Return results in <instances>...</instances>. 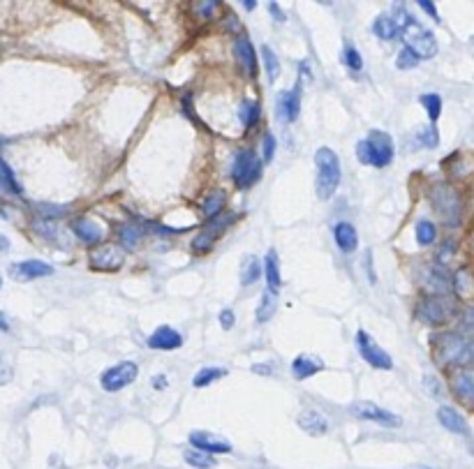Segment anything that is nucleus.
I'll list each match as a JSON object with an SVG mask.
<instances>
[{
  "mask_svg": "<svg viewBox=\"0 0 474 469\" xmlns=\"http://www.w3.org/2000/svg\"><path fill=\"white\" fill-rule=\"evenodd\" d=\"M342 178L340 171V160L331 148H319L315 153V190L322 201H328L335 194Z\"/></svg>",
  "mask_w": 474,
  "mask_h": 469,
  "instance_id": "nucleus-1",
  "label": "nucleus"
},
{
  "mask_svg": "<svg viewBox=\"0 0 474 469\" xmlns=\"http://www.w3.org/2000/svg\"><path fill=\"white\" fill-rule=\"evenodd\" d=\"M437 361L444 366H474V338L465 333H442L437 338Z\"/></svg>",
  "mask_w": 474,
  "mask_h": 469,
  "instance_id": "nucleus-2",
  "label": "nucleus"
},
{
  "mask_svg": "<svg viewBox=\"0 0 474 469\" xmlns=\"http://www.w3.org/2000/svg\"><path fill=\"white\" fill-rule=\"evenodd\" d=\"M357 157L364 164H373L377 169H384L393 160V141L386 132H371L366 139L357 143Z\"/></svg>",
  "mask_w": 474,
  "mask_h": 469,
  "instance_id": "nucleus-3",
  "label": "nucleus"
},
{
  "mask_svg": "<svg viewBox=\"0 0 474 469\" xmlns=\"http://www.w3.org/2000/svg\"><path fill=\"white\" fill-rule=\"evenodd\" d=\"M431 203L435 213L442 217L444 224L456 227L463 220V199H460L458 190L449 183H437L431 190Z\"/></svg>",
  "mask_w": 474,
  "mask_h": 469,
  "instance_id": "nucleus-4",
  "label": "nucleus"
},
{
  "mask_svg": "<svg viewBox=\"0 0 474 469\" xmlns=\"http://www.w3.org/2000/svg\"><path fill=\"white\" fill-rule=\"evenodd\" d=\"M456 315H458V306L449 296H426L419 303V317L426 323H431V326H442V323L453 319Z\"/></svg>",
  "mask_w": 474,
  "mask_h": 469,
  "instance_id": "nucleus-5",
  "label": "nucleus"
},
{
  "mask_svg": "<svg viewBox=\"0 0 474 469\" xmlns=\"http://www.w3.org/2000/svg\"><path fill=\"white\" fill-rule=\"evenodd\" d=\"M403 39H405V46L419 58V61H426V58H433L437 54L435 35H433L428 28H421L417 21H414L407 30H403Z\"/></svg>",
  "mask_w": 474,
  "mask_h": 469,
  "instance_id": "nucleus-6",
  "label": "nucleus"
},
{
  "mask_svg": "<svg viewBox=\"0 0 474 469\" xmlns=\"http://www.w3.org/2000/svg\"><path fill=\"white\" fill-rule=\"evenodd\" d=\"M137 375H139V366H137L135 361H123V363L111 366L109 370H104L100 377V384L104 391L116 393V391H121V388L132 384L137 379Z\"/></svg>",
  "mask_w": 474,
  "mask_h": 469,
  "instance_id": "nucleus-7",
  "label": "nucleus"
},
{
  "mask_svg": "<svg viewBox=\"0 0 474 469\" xmlns=\"http://www.w3.org/2000/svg\"><path fill=\"white\" fill-rule=\"evenodd\" d=\"M261 176V162L255 155V150H241L232 164V178L239 188H250Z\"/></svg>",
  "mask_w": 474,
  "mask_h": 469,
  "instance_id": "nucleus-8",
  "label": "nucleus"
},
{
  "mask_svg": "<svg viewBox=\"0 0 474 469\" xmlns=\"http://www.w3.org/2000/svg\"><path fill=\"white\" fill-rule=\"evenodd\" d=\"M357 349H359L361 359H364L368 366H373L377 370H391L393 368L391 356L371 338V333H366V331L357 333Z\"/></svg>",
  "mask_w": 474,
  "mask_h": 469,
  "instance_id": "nucleus-9",
  "label": "nucleus"
},
{
  "mask_svg": "<svg viewBox=\"0 0 474 469\" xmlns=\"http://www.w3.org/2000/svg\"><path fill=\"white\" fill-rule=\"evenodd\" d=\"M350 409H352V414L361 421H373V423L384 426V428H398L400 426V419L396 414L377 407L375 402H354Z\"/></svg>",
  "mask_w": 474,
  "mask_h": 469,
  "instance_id": "nucleus-10",
  "label": "nucleus"
},
{
  "mask_svg": "<svg viewBox=\"0 0 474 469\" xmlns=\"http://www.w3.org/2000/svg\"><path fill=\"white\" fill-rule=\"evenodd\" d=\"M51 273H54V266L47 261H39V259L17 261L10 266V275L14 277L17 282H32V280H39V277H47Z\"/></svg>",
  "mask_w": 474,
  "mask_h": 469,
  "instance_id": "nucleus-11",
  "label": "nucleus"
},
{
  "mask_svg": "<svg viewBox=\"0 0 474 469\" xmlns=\"http://www.w3.org/2000/svg\"><path fill=\"white\" fill-rule=\"evenodd\" d=\"M125 261V255H121V250L116 246H102L90 252V268L93 270H118L123 266Z\"/></svg>",
  "mask_w": 474,
  "mask_h": 469,
  "instance_id": "nucleus-12",
  "label": "nucleus"
},
{
  "mask_svg": "<svg viewBox=\"0 0 474 469\" xmlns=\"http://www.w3.org/2000/svg\"><path fill=\"white\" fill-rule=\"evenodd\" d=\"M275 107H278V116L285 123L296 121V118H299V111H301V83H296L294 90H282V92H278Z\"/></svg>",
  "mask_w": 474,
  "mask_h": 469,
  "instance_id": "nucleus-13",
  "label": "nucleus"
},
{
  "mask_svg": "<svg viewBox=\"0 0 474 469\" xmlns=\"http://www.w3.org/2000/svg\"><path fill=\"white\" fill-rule=\"evenodd\" d=\"M234 58L236 63L241 65V70L246 72L248 77H255L257 74V51L253 42H250L248 35H239L234 42Z\"/></svg>",
  "mask_w": 474,
  "mask_h": 469,
  "instance_id": "nucleus-14",
  "label": "nucleus"
},
{
  "mask_svg": "<svg viewBox=\"0 0 474 469\" xmlns=\"http://www.w3.org/2000/svg\"><path fill=\"white\" fill-rule=\"evenodd\" d=\"M190 444L195 446V451H201V453H208V455L232 451V446H229L225 439L215 437V435H210L206 430H195L192 435H190Z\"/></svg>",
  "mask_w": 474,
  "mask_h": 469,
  "instance_id": "nucleus-15",
  "label": "nucleus"
},
{
  "mask_svg": "<svg viewBox=\"0 0 474 469\" xmlns=\"http://www.w3.org/2000/svg\"><path fill=\"white\" fill-rule=\"evenodd\" d=\"M296 421H299L301 430H306L308 435H313V437H322V435L328 432L326 416L322 412H317V409H304Z\"/></svg>",
  "mask_w": 474,
  "mask_h": 469,
  "instance_id": "nucleus-16",
  "label": "nucleus"
},
{
  "mask_svg": "<svg viewBox=\"0 0 474 469\" xmlns=\"http://www.w3.org/2000/svg\"><path fill=\"white\" fill-rule=\"evenodd\" d=\"M183 345V338L179 331H174L171 326H160L155 328V333L148 338L150 349H162V352H171V349H179Z\"/></svg>",
  "mask_w": 474,
  "mask_h": 469,
  "instance_id": "nucleus-17",
  "label": "nucleus"
},
{
  "mask_svg": "<svg viewBox=\"0 0 474 469\" xmlns=\"http://www.w3.org/2000/svg\"><path fill=\"white\" fill-rule=\"evenodd\" d=\"M72 231H75V236H79V241L88 243V246H95V243L104 239L102 227L97 222L88 220V217H79V220L72 222Z\"/></svg>",
  "mask_w": 474,
  "mask_h": 469,
  "instance_id": "nucleus-18",
  "label": "nucleus"
},
{
  "mask_svg": "<svg viewBox=\"0 0 474 469\" xmlns=\"http://www.w3.org/2000/svg\"><path fill=\"white\" fill-rule=\"evenodd\" d=\"M426 287H428V292H431V296H446V294L451 292L453 280H451V275L446 273L444 268L433 266L431 270H428Z\"/></svg>",
  "mask_w": 474,
  "mask_h": 469,
  "instance_id": "nucleus-19",
  "label": "nucleus"
},
{
  "mask_svg": "<svg viewBox=\"0 0 474 469\" xmlns=\"http://www.w3.org/2000/svg\"><path fill=\"white\" fill-rule=\"evenodd\" d=\"M333 239L342 252H354L359 248V234L350 222H338L333 227Z\"/></svg>",
  "mask_w": 474,
  "mask_h": 469,
  "instance_id": "nucleus-20",
  "label": "nucleus"
},
{
  "mask_svg": "<svg viewBox=\"0 0 474 469\" xmlns=\"http://www.w3.org/2000/svg\"><path fill=\"white\" fill-rule=\"evenodd\" d=\"M322 368H324L322 359H317V356H310V354H301V356H296V359L292 361V372H294L296 379L313 377V375H317Z\"/></svg>",
  "mask_w": 474,
  "mask_h": 469,
  "instance_id": "nucleus-21",
  "label": "nucleus"
},
{
  "mask_svg": "<svg viewBox=\"0 0 474 469\" xmlns=\"http://www.w3.org/2000/svg\"><path fill=\"white\" fill-rule=\"evenodd\" d=\"M437 419L449 432L456 435H467V421L463 419V414H458L453 407H440L437 409Z\"/></svg>",
  "mask_w": 474,
  "mask_h": 469,
  "instance_id": "nucleus-22",
  "label": "nucleus"
},
{
  "mask_svg": "<svg viewBox=\"0 0 474 469\" xmlns=\"http://www.w3.org/2000/svg\"><path fill=\"white\" fill-rule=\"evenodd\" d=\"M275 306H278V296H275L273 289H264L259 306H257V321H259V323H266L268 319H273Z\"/></svg>",
  "mask_w": 474,
  "mask_h": 469,
  "instance_id": "nucleus-23",
  "label": "nucleus"
},
{
  "mask_svg": "<svg viewBox=\"0 0 474 469\" xmlns=\"http://www.w3.org/2000/svg\"><path fill=\"white\" fill-rule=\"evenodd\" d=\"M264 270H266V282L268 289H278L282 285V277H280V263H278V252L275 250H268L266 261H264Z\"/></svg>",
  "mask_w": 474,
  "mask_h": 469,
  "instance_id": "nucleus-24",
  "label": "nucleus"
},
{
  "mask_svg": "<svg viewBox=\"0 0 474 469\" xmlns=\"http://www.w3.org/2000/svg\"><path fill=\"white\" fill-rule=\"evenodd\" d=\"M373 32L377 35L379 39H396L400 35V30L396 28V23L391 21V17L389 14H379L377 19L373 21Z\"/></svg>",
  "mask_w": 474,
  "mask_h": 469,
  "instance_id": "nucleus-25",
  "label": "nucleus"
},
{
  "mask_svg": "<svg viewBox=\"0 0 474 469\" xmlns=\"http://www.w3.org/2000/svg\"><path fill=\"white\" fill-rule=\"evenodd\" d=\"M453 388H456V393L467 402V405L474 407V377L472 375L458 372L456 377H453Z\"/></svg>",
  "mask_w": 474,
  "mask_h": 469,
  "instance_id": "nucleus-26",
  "label": "nucleus"
},
{
  "mask_svg": "<svg viewBox=\"0 0 474 469\" xmlns=\"http://www.w3.org/2000/svg\"><path fill=\"white\" fill-rule=\"evenodd\" d=\"M261 277V266H259V261H257V257H246L243 259V266H241V285L243 287H250V285H255L257 280Z\"/></svg>",
  "mask_w": 474,
  "mask_h": 469,
  "instance_id": "nucleus-27",
  "label": "nucleus"
},
{
  "mask_svg": "<svg viewBox=\"0 0 474 469\" xmlns=\"http://www.w3.org/2000/svg\"><path fill=\"white\" fill-rule=\"evenodd\" d=\"M0 190L10 194H21V185L17 183L14 171L10 169V164L5 160H0Z\"/></svg>",
  "mask_w": 474,
  "mask_h": 469,
  "instance_id": "nucleus-28",
  "label": "nucleus"
},
{
  "mask_svg": "<svg viewBox=\"0 0 474 469\" xmlns=\"http://www.w3.org/2000/svg\"><path fill=\"white\" fill-rule=\"evenodd\" d=\"M437 239V229L431 220H419L417 222V241L419 246H431Z\"/></svg>",
  "mask_w": 474,
  "mask_h": 469,
  "instance_id": "nucleus-29",
  "label": "nucleus"
},
{
  "mask_svg": "<svg viewBox=\"0 0 474 469\" xmlns=\"http://www.w3.org/2000/svg\"><path fill=\"white\" fill-rule=\"evenodd\" d=\"M421 104L426 107L431 123H435L440 114H442V97L435 95V92H426V95H421Z\"/></svg>",
  "mask_w": 474,
  "mask_h": 469,
  "instance_id": "nucleus-30",
  "label": "nucleus"
},
{
  "mask_svg": "<svg viewBox=\"0 0 474 469\" xmlns=\"http://www.w3.org/2000/svg\"><path fill=\"white\" fill-rule=\"evenodd\" d=\"M417 143L424 148H435L440 143V134H437V128L435 125H424L419 132H417Z\"/></svg>",
  "mask_w": 474,
  "mask_h": 469,
  "instance_id": "nucleus-31",
  "label": "nucleus"
},
{
  "mask_svg": "<svg viewBox=\"0 0 474 469\" xmlns=\"http://www.w3.org/2000/svg\"><path fill=\"white\" fill-rule=\"evenodd\" d=\"M186 462L190 467H197V469H213L215 465H218V460L210 458L208 453H201V451H188Z\"/></svg>",
  "mask_w": 474,
  "mask_h": 469,
  "instance_id": "nucleus-32",
  "label": "nucleus"
},
{
  "mask_svg": "<svg viewBox=\"0 0 474 469\" xmlns=\"http://www.w3.org/2000/svg\"><path fill=\"white\" fill-rule=\"evenodd\" d=\"M239 118L243 121L246 128H253V125L259 121V102H253V100L243 102L241 109H239Z\"/></svg>",
  "mask_w": 474,
  "mask_h": 469,
  "instance_id": "nucleus-33",
  "label": "nucleus"
},
{
  "mask_svg": "<svg viewBox=\"0 0 474 469\" xmlns=\"http://www.w3.org/2000/svg\"><path fill=\"white\" fill-rule=\"evenodd\" d=\"M222 206H225V194L222 192H210L206 199H204L201 203V210L206 217H215L222 210Z\"/></svg>",
  "mask_w": 474,
  "mask_h": 469,
  "instance_id": "nucleus-34",
  "label": "nucleus"
},
{
  "mask_svg": "<svg viewBox=\"0 0 474 469\" xmlns=\"http://www.w3.org/2000/svg\"><path fill=\"white\" fill-rule=\"evenodd\" d=\"M222 375H225V370H220V368H204V370H199V372L195 375L192 384H195L197 388H204V386H208L210 381L220 379Z\"/></svg>",
  "mask_w": 474,
  "mask_h": 469,
  "instance_id": "nucleus-35",
  "label": "nucleus"
},
{
  "mask_svg": "<svg viewBox=\"0 0 474 469\" xmlns=\"http://www.w3.org/2000/svg\"><path fill=\"white\" fill-rule=\"evenodd\" d=\"M261 58H264V65H266V74L271 81L280 77V61L278 56L273 54V49H268V46H261Z\"/></svg>",
  "mask_w": 474,
  "mask_h": 469,
  "instance_id": "nucleus-36",
  "label": "nucleus"
},
{
  "mask_svg": "<svg viewBox=\"0 0 474 469\" xmlns=\"http://www.w3.org/2000/svg\"><path fill=\"white\" fill-rule=\"evenodd\" d=\"M118 239H121L125 250H135L141 241V231L128 224V227H121V231H118Z\"/></svg>",
  "mask_w": 474,
  "mask_h": 469,
  "instance_id": "nucleus-37",
  "label": "nucleus"
},
{
  "mask_svg": "<svg viewBox=\"0 0 474 469\" xmlns=\"http://www.w3.org/2000/svg\"><path fill=\"white\" fill-rule=\"evenodd\" d=\"M218 234H220V229L213 224V231H204V234H199L192 241V250H195V252H208V250L213 248V241H215V236H218Z\"/></svg>",
  "mask_w": 474,
  "mask_h": 469,
  "instance_id": "nucleus-38",
  "label": "nucleus"
},
{
  "mask_svg": "<svg viewBox=\"0 0 474 469\" xmlns=\"http://www.w3.org/2000/svg\"><path fill=\"white\" fill-rule=\"evenodd\" d=\"M14 377V363H12L10 354H0V386L10 384Z\"/></svg>",
  "mask_w": 474,
  "mask_h": 469,
  "instance_id": "nucleus-39",
  "label": "nucleus"
},
{
  "mask_svg": "<svg viewBox=\"0 0 474 469\" xmlns=\"http://www.w3.org/2000/svg\"><path fill=\"white\" fill-rule=\"evenodd\" d=\"M342 61H345L347 70H352V72H361V68H364V61H361V54H359L357 49H354L352 44H347V46H345V56H342Z\"/></svg>",
  "mask_w": 474,
  "mask_h": 469,
  "instance_id": "nucleus-40",
  "label": "nucleus"
},
{
  "mask_svg": "<svg viewBox=\"0 0 474 469\" xmlns=\"http://www.w3.org/2000/svg\"><path fill=\"white\" fill-rule=\"evenodd\" d=\"M419 63V58L412 54L410 49H407V46H403V49H400V54H398V58H396V65H398V70H412L414 65Z\"/></svg>",
  "mask_w": 474,
  "mask_h": 469,
  "instance_id": "nucleus-41",
  "label": "nucleus"
},
{
  "mask_svg": "<svg viewBox=\"0 0 474 469\" xmlns=\"http://www.w3.org/2000/svg\"><path fill=\"white\" fill-rule=\"evenodd\" d=\"M261 146H264V162H271L273 155H275V137L271 134V132H266V134H264Z\"/></svg>",
  "mask_w": 474,
  "mask_h": 469,
  "instance_id": "nucleus-42",
  "label": "nucleus"
},
{
  "mask_svg": "<svg viewBox=\"0 0 474 469\" xmlns=\"http://www.w3.org/2000/svg\"><path fill=\"white\" fill-rule=\"evenodd\" d=\"M419 8L428 12V17L431 19H435V21H440V14H437V8H435V3H431V0H419Z\"/></svg>",
  "mask_w": 474,
  "mask_h": 469,
  "instance_id": "nucleus-43",
  "label": "nucleus"
},
{
  "mask_svg": "<svg viewBox=\"0 0 474 469\" xmlns=\"http://www.w3.org/2000/svg\"><path fill=\"white\" fill-rule=\"evenodd\" d=\"M220 323H222V328H227V331L234 326V312H232L229 308H225V310L220 312Z\"/></svg>",
  "mask_w": 474,
  "mask_h": 469,
  "instance_id": "nucleus-44",
  "label": "nucleus"
},
{
  "mask_svg": "<svg viewBox=\"0 0 474 469\" xmlns=\"http://www.w3.org/2000/svg\"><path fill=\"white\" fill-rule=\"evenodd\" d=\"M215 8H218L215 3H199V5H197V10H199L204 17H213Z\"/></svg>",
  "mask_w": 474,
  "mask_h": 469,
  "instance_id": "nucleus-45",
  "label": "nucleus"
},
{
  "mask_svg": "<svg viewBox=\"0 0 474 469\" xmlns=\"http://www.w3.org/2000/svg\"><path fill=\"white\" fill-rule=\"evenodd\" d=\"M268 10H271V14H273V19H275V21H285V14H282V10H280V5L278 3H271V5H268Z\"/></svg>",
  "mask_w": 474,
  "mask_h": 469,
  "instance_id": "nucleus-46",
  "label": "nucleus"
},
{
  "mask_svg": "<svg viewBox=\"0 0 474 469\" xmlns=\"http://www.w3.org/2000/svg\"><path fill=\"white\" fill-rule=\"evenodd\" d=\"M463 328H465V331H474V310H467V312H465Z\"/></svg>",
  "mask_w": 474,
  "mask_h": 469,
  "instance_id": "nucleus-47",
  "label": "nucleus"
},
{
  "mask_svg": "<svg viewBox=\"0 0 474 469\" xmlns=\"http://www.w3.org/2000/svg\"><path fill=\"white\" fill-rule=\"evenodd\" d=\"M153 386L157 391H160V388H167V377H160V375H157V377H153Z\"/></svg>",
  "mask_w": 474,
  "mask_h": 469,
  "instance_id": "nucleus-48",
  "label": "nucleus"
},
{
  "mask_svg": "<svg viewBox=\"0 0 474 469\" xmlns=\"http://www.w3.org/2000/svg\"><path fill=\"white\" fill-rule=\"evenodd\" d=\"M243 8H246L248 12H253L257 8V3H253V0H246V3H243Z\"/></svg>",
  "mask_w": 474,
  "mask_h": 469,
  "instance_id": "nucleus-49",
  "label": "nucleus"
},
{
  "mask_svg": "<svg viewBox=\"0 0 474 469\" xmlns=\"http://www.w3.org/2000/svg\"><path fill=\"white\" fill-rule=\"evenodd\" d=\"M8 248H10V241L5 236H0V250H8Z\"/></svg>",
  "mask_w": 474,
  "mask_h": 469,
  "instance_id": "nucleus-50",
  "label": "nucleus"
},
{
  "mask_svg": "<svg viewBox=\"0 0 474 469\" xmlns=\"http://www.w3.org/2000/svg\"><path fill=\"white\" fill-rule=\"evenodd\" d=\"M0 331H8V323H5L3 319H0Z\"/></svg>",
  "mask_w": 474,
  "mask_h": 469,
  "instance_id": "nucleus-51",
  "label": "nucleus"
},
{
  "mask_svg": "<svg viewBox=\"0 0 474 469\" xmlns=\"http://www.w3.org/2000/svg\"><path fill=\"white\" fill-rule=\"evenodd\" d=\"M0 285H3V280H0Z\"/></svg>",
  "mask_w": 474,
  "mask_h": 469,
  "instance_id": "nucleus-52",
  "label": "nucleus"
},
{
  "mask_svg": "<svg viewBox=\"0 0 474 469\" xmlns=\"http://www.w3.org/2000/svg\"><path fill=\"white\" fill-rule=\"evenodd\" d=\"M0 148H3V143H0Z\"/></svg>",
  "mask_w": 474,
  "mask_h": 469,
  "instance_id": "nucleus-53",
  "label": "nucleus"
}]
</instances>
